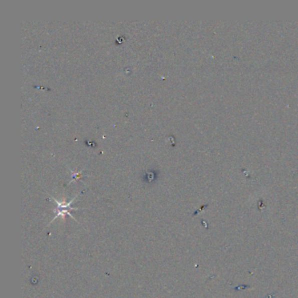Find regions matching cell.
Segmentation results:
<instances>
[{
    "label": "cell",
    "instance_id": "6da1fadb",
    "mask_svg": "<svg viewBox=\"0 0 298 298\" xmlns=\"http://www.w3.org/2000/svg\"><path fill=\"white\" fill-rule=\"evenodd\" d=\"M55 203L57 204V209H55V217L54 218V220H55L56 218H58L59 216H62L63 217V219L65 218L66 215H69L74 219V217L71 215V213H70V211L71 210H78V208H73L72 206H71V203L73 202L71 201L70 203H68V204H64V203H60L58 201H56L55 200ZM53 220V221H54Z\"/></svg>",
    "mask_w": 298,
    "mask_h": 298
}]
</instances>
